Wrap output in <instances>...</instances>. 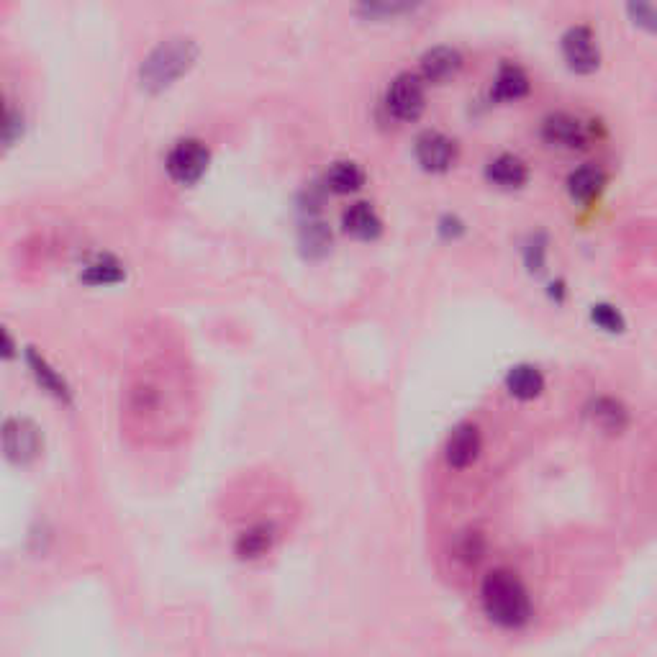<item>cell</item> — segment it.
Segmentation results:
<instances>
[{"label":"cell","instance_id":"6da1fadb","mask_svg":"<svg viewBox=\"0 0 657 657\" xmlns=\"http://www.w3.org/2000/svg\"><path fill=\"white\" fill-rule=\"evenodd\" d=\"M121 416L126 434L137 442L162 444L183 437L193 416V385L183 362L157 355L134 367Z\"/></svg>","mask_w":657,"mask_h":657},{"label":"cell","instance_id":"7a4b0ae2","mask_svg":"<svg viewBox=\"0 0 657 657\" xmlns=\"http://www.w3.org/2000/svg\"><path fill=\"white\" fill-rule=\"evenodd\" d=\"M198 54H201V49L190 36H170L144 57L142 67H139V83L149 93H162L193 70Z\"/></svg>","mask_w":657,"mask_h":657},{"label":"cell","instance_id":"3957f363","mask_svg":"<svg viewBox=\"0 0 657 657\" xmlns=\"http://www.w3.org/2000/svg\"><path fill=\"white\" fill-rule=\"evenodd\" d=\"M480 598H483L488 619L498 627L516 629L527 624L532 616V601H529L527 588L519 581V575H514L511 570H491L483 578Z\"/></svg>","mask_w":657,"mask_h":657},{"label":"cell","instance_id":"277c9868","mask_svg":"<svg viewBox=\"0 0 657 657\" xmlns=\"http://www.w3.org/2000/svg\"><path fill=\"white\" fill-rule=\"evenodd\" d=\"M42 429L26 416H11L0 427V452L13 465H31L42 455Z\"/></svg>","mask_w":657,"mask_h":657},{"label":"cell","instance_id":"5b68a950","mask_svg":"<svg viewBox=\"0 0 657 657\" xmlns=\"http://www.w3.org/2000/svg\"><path fill=\"white\" fill-rule=\"evenodd\" d=\"M208 162H211V149L201 139H180L172 144L165 157V170L175 183L193 185L206 175Z\"/></svg>","mask_w":657,"mask_h":657},{"label":"cell","instance_id":"8992f818","mask_svg":"<svg viewBox=\"0 0 657 657\" xmlns=\"http://www.w3.org/2000/svg\"><path fill=\"white\" fill-rule=\"evenodd\" d=\"M385 108L398 121H416L427 108V85L416 72H398L385 90Z\"/></svg>","mask_w":657,"mask_h":657},{"label":"cell","instance_id":"52a82bcc","mask_svg":"<svg viewBox=\"0 0 657 657\" xmlns=\"http://www.w3.org/2000/svg\"><path fill=\"white\" fill-rule=\"evenodd\" d=\"M560 49H563V57L570 70L581 72V75L596 72L598 65H601V47H598L593 29L586 24L568 26L565 34L560 36Z\"/></svg>","mask_w":657,"mask_h":657},{"label":"cell","instance_id":"ba28073f","mask_svg":"<svg viewBox=\"0 0 657 657\" xmlns=\"http://www.w3.org/2000/svg\"><path fill=\"white\" fill-rule=\"evenodd\" d=\"M416 162L427 172L450 170L457 160V142L439 129H424L414 142Z\"/></svg>","mask_w":657,"mask_h":657},{"label":"cell","instance_id":"9c48e42d","mask_svg":"<svg viewBox=\"0 0 657 657\" xmlns=\"http://www.w3.org/2000/svg\"><path fill=\"white\" fill-rule=\"evenodd\" d=\"M542 137H545L547 144H555V147L581 149L591 142V129L575 113L552 111L542 121Z\"/></svg>","mask_w":657,"mask_h":657},{"label":"cell","instance_id":"30bf717a","mask_svg":"<svg viewBox=\"0 0 657 657\" xmlns=\"http://www.w3.org/2000/svg\"><path fill=\"white\" fill-rule=\"evenodd\" d=\"M480 447H483L480 429L465 421V424H457V427L452 429L450 439H447V447H444V460H447L450 468L465 470L478 460Z\"/></svg>","mask_w":657,"mask_h":657},{"label":"cell","instance_id":"8fae6325","mask_svg":"<svg viewBox=\"0 0 657 657\" xmlns=\"http://www.w3.org/2000/svg\"><path fill=\"white\" fill-rule=\"evenodd\" d=\"M462 70V54L460 49L439 44V47L427 49L421 54V80L424 83L444 85L450 83L452 77Z\"/></svg>","mask_w":657,"mask_h":657},{"label":"cell","instance_id":"7c38bea8","mask_svg":"<svg viewBox=\"0 0 657 657\" xmlns=\"http://www.w3.org/2000/svg\"><path fill=\"white\" fill-rule=\"evenodd\" d=\"M342 229L357 239H375L383 231V219L370 201H355L342 211Z\"/></svg>","mask_w":657,"mask_h":657},{"label":"cell","instance_id":"4fadbf2b","mask_svg":"<svg viewBox=\"0 0 657 657\" xmlns=\"http://www.w3.org/2000/svg\"><path fill=\"white\" fill-rule=\"evenodd\" d=\"M486 178L498 188H521L529 180V165L514 152H501L486 165Z\"/></svg>","mask_w":657,"mask_h":657},{"label":"cell","instance_id":"5bb4252c","mask_svg":"<svg viewBox=\"0 0 657 657\" xmlns=\"http://www.w3.org/2000/svg\"><path fill=\"white\" fill-rule=\"evenodd\" d=\"M529 93V75L527 70L516 62H501L496 77H493V88L491 98L498 103H511L519 101Z\"/></svg>","mask_w":657,"mask_h":657},{"label":"cell","instance_id":"9a60e30c","mask_svg":"<svg viewBox=\"0 0 657 657\" xmlns=\"http://www.w3.org/2000/svg\"><path fill=\"white\" fill-rule=\"evenodd\" d=\"M565 185H568V193L575 201L591 203L606 188V172L598 165H593V162H586V165L570 170Z\"/></svg>","mask_w":657,"mask_h":657},{"label":"cell","instance_id":"2e32d148","mask_svg":"<svg viewBox=\"0 0 657 657\" xmlns=\"http://www.w3.org/2000/svg\"><path fill=\"white\" fill-rule=\"evenodd\" d=\"M506 388L514 398L519 401H532L539 393L545 391V375L537 365H529V362H519L506 373Z\"/></svg>","mask_w":657,"mask_h":657},{"label":"cell","instance_id":"e0dca14e","mask_svg":"<svg viewBox=\"0 0 657 657\" xmlns=\"http://www.w3.org/2000/svg\"><path fill=\"white\" fill-rule=\"evenodd\" d=\"M324 185L339 196H350L365 185V170L355 160H337L324 172Z\"/></svg>","mask_w":657,"mask_h":657},{"label":"cell","instance_id":"ac0fdd59","mask_svg":"<svg viewBox=\"0 0 657 657\" xmlns=\"http://www.w3.org/2000/svg\"><path fill=\"white\" fill-rule=\"evenodd\" d=\"M26 362H29L36 383L42 385L44 391L52 393V396L60 398V401H70V385L65 383V378H62V375L57 373V370H54L39 352L36 350L26 352Z\"/></svg>","mask_w":657,"mask_h":657},{"label":"cell","instance_id":"d6986e66","mask_svg":"<svg viewBox=\"0 0 657 657\" xmlns=\"http://www.w3.org/2000/svg\"><path fill=\"white\" fill-rule=\"evenodd\" d=\"M275 542V529L270 524H255V527H249L247 532H242L237 537V555L242 560H255V557H262L270 552Z\"/></svg>","mask_w":657,"mask_h":657},{"label":"cell","instance_id":"ffe728a7","mask_svg":"<svg viewBox=\"0 0 657 657\" xmlns=\"http://www.w3.org/2000/svg\"><path fill=\"white\" fill-rule=\"evenodd\" d=\"M591 419L596 427H601L604 432H622L624 427H627V409H624L622 403L616 401V398H596V401L591 403Z\"/></svg>","mask_w":657,"mask_h":657},{"label":"cell","instance_id":"44dd1931","mask_svg":"<svg viewBox=\"0 0 657 657\" xmlns=\"http://www.w3.org/2000/svg\"><path fill=\"white\" fill-rule=\"evenodd\" d=\"M126 278V270L116 257L103 255L95 257L93 262L83 267V273H80V280L88 285H116Z\"/></svg>","mask_w":657,"mask_h":657},{"label":"cell","instance_id":"7402d4cb","mask_svg":"<svg viewBox=\"0 0 657 657\" xmlns=\"http://www.w3.org/2000/svg\"><path fill=\"white\" fill-rule=\"evenodd\" d=\"M591 321L598 326V329H604V332L609 334L624 332V326H627L622 311L616 306H611V303H593Z\"/></svg>","mask_w":657,"mask_h":657},{"label":"cell","instance_id":"603a6c76","mask_svg":"<svg viewBox=\"0 0 657 657\" xmlns=\"http://www.w3.org/2000/svg\"><path fill=\"white\" fill-rule=\"evenodd\" d=\"M627 11L632 13L634 24L645 26V29H655L657 11H655V6H652V3H645V0H640V3H629Z\"/></svg>","mask_w":657,"mask_h":657},{"label":"cell","instance_id":"cb8c5ba5","mask_svg":"<svg viewBox=\"0 0 657 657\" xmlns=\"http://www.w3.org/2000/svg\"><path fill=\"white\" fill-rule=\"evenodd\" d=\"M524 257H527V265L532 267V270H542V265H545V237L542 234H537V242H529L527 247H524Z\"/></svg>","mask_w":657,"mask_h":657},{"label":"cell","instance_id":"d4e9b609","mask_svg":"<svg viewBox=\"0 0 657 657\" xmlns=\"http://www.w3.org/2000/svg\"><path fill=\"white\" fill-rule=\"evenodd\" d=\"M16 355V344L13 337L6 332V326H0V360H11Z\"/></svg>","mask_w":657,"mask_h":657},{"label":"cell","instance_id":"484cf974","mask_svg":"<svg viewBox=\"0 0 657 657\" xmlns=\"http://www.w3.org/2000/svg\"><path fill=\"white\" fill-rule=\"evenodd\" d=\"M439 231H442V234H447V237H457V234H462V231H465V224H462L460 219H457V216H444L442 221H439Z\"/></svg>","mask_w":657,"mask_h":657},{"label":"cell","instance_id":"4316f807","mask_svg":"<svg viewBox=\"0 0 657 657\" xmlns=\"http://www.w3.org/2000/svg\"><path fill=\"white\" fill-rule=\"evenodd\" d=\"M6 124V106H3V95H0V126Z\"/></svg>","mask_w":657,"mask_h":657}]
</instances>
